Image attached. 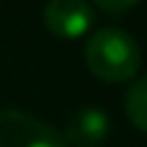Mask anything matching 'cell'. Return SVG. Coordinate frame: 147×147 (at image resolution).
<instances>
[{
    "instance_id": "4",
    "label": "cell",
    "mask_w": 147,
    "mask_h": 147,
    "mask_svg": "<svg viewBox=\"0 0 147 147\" xmlns=\"http://www.w3.org/2000/svg\"><path fill=\"white\" fill-rule=\"evenodd\" d=\"M109 132H111V121H109L106 111H101V109H80L67 121V129H65L62 137L72 147H98L106 142Z\"/></svg>"
},
{
    "instance_id": "6",
    "label": "cell",
    "mask_w": 147,
    "mask_h": 147,
    "mask_svg": "<svg viewBox=\"0 0 147 147\" xmlns=\"http://www.w3.org/2000/svg\"><path fill=\"white\" fill-rule=\"evenodd\" d=\"M103 13H109V16H119V13H127V10H132L140 0H93Z\"/></svg>"
},
{
    "instance_id": "1",
    "label": "cell",
    "mask_w": 147,
    "mask_h": 147,
    "mask_svg": "<svg viewBox=\"0 0 147 147\" xmlns=\"http://www.w3.org/2000/svg\"><path fill=\"white\" fill-rule=\"evenodd\" d=\"M142 62L140 44L124 28H98L85 41V65L103 83H127L137 75Z\"/></svg>"
},
{
    "instance_id": "5",
    "label": "cell",
    "mask_w": 147,
    "mask_h": 147,
    "mask_svg": "<svg viewBox=\"0 0 147 147\" xmlns=\"http://www.w3.org/2000/svg\"><path fill=\"white\" fill-rule=\"evenodd\" d=\"M124 109H127L129 121L140 132H147V75L129 85V90L124 96Z\"/></svg>"
},
{
    "instance_id": "3",
    "label": "cell",
    "mask_w": 147,
    "mask_h": 147,
    "mask_svg": "<svg viewBox=\"0 0 147 147\" xmlns=\"http://www.w3.org/2000/svg\"><path fill=\"white\" fill-rule=\"evenodd\" d=\"M44 26L57 39H80L93 26V8L88 0H47Z\"/></svg>"
},
{
    "instance_id": "2",
    "label": "cell",
    "mask_w": 147,
    "mask_h": 147,
    "mask_svg": "<svg viewBox=\"0 0 147 147\" xmlns=\"http://www.w3.org/2000/svg\"><path fill=\"white\" fill-rule=\"evenodd\" d=\"M0 147H70L52 124L18 111L0 109Z\"/></svg>"
}]
</instances>
